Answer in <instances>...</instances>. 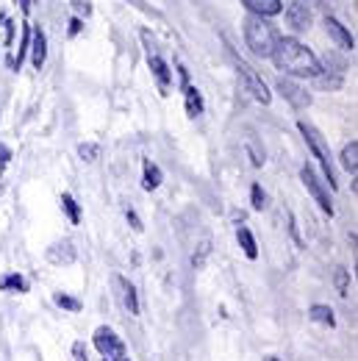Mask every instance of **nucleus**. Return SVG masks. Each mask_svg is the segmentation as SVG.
<instances>
[{
	"instance_id": "nucleus-1",
	"label": "nucleus",
	"mask_w": 358,
	"mask_h": 361,
	"mask_svg": "<svg viewBox=\"0 0 358 361\" xmlns=\"http://www.w3.org/2000/svg\"><path fill=\"white\" fill-rule=\"evenodd\" d=\"M269 59L286 75H297V78H316V75H322L319 59L295 37H278V45H275Z\"/></svg>"
},
{
	"instance_id": "nucleus-2",
	"label": "nucleus",
	"mask_w": 358,
	"mask_h": 361,
	"mask_svg": "<svg viewBox=\"0 0 358 361\" xmlns=\"http://www.w3.org/2000/svg\"><path fill=\"white\" fill-rule=\"evenodd\" d=\"M245 42H247V47H250L253 56L269 59L272 50H275V45H278V31L269 25L264 17L250 14V17L245 20Z\"/></svg>"
},
{
	"instance_id": "nucleus-3",
	"label": "nucleus",
	"mask_w": 358,
	"mask_h": 361,
	"mask_svg": "<svg viewBox=\"0 0 358 361\" xmlns=\"http://www.w3.org/2000/svg\"><path fill=\"white\" fill-rule=\"evenodd\" d=\"M297 128H300V134H303V139H306V145L311 147L314 159L322 164L325 178H328V183H331V189H336L339 183H336V173H333V159H331V150H328V145H325L322 134H319L314 126H309L306 120H300V123H297Z\"/></svg>"
},
{
	"instance_id": "nucleus-4",
	"label": "nucleus",
	"mask_w": 358,
	"mask_h": 361,
	"mask_svg": "<svg viewBox=\"0 0 358 361\" xmlns=\"http://www.w3.org/2000/svg\"><path fill=\"white\" fill-rule=\"evenodd\" d=\"M92 342H94V348L100 350V356L109 361H120L125 359L128 353H125V345H123V339L109 328V325H100L97 331H94V336H92Z\"/></svg>"
},
{
	"instance_id": "nucleus-5",
	"label": "nucleus",
	"mask_w": 358,
	"mask_h": 361,
	"mask_svg": "<svg viewBox=\"0 0 358 361\" xmlns=\"http://www.w3.org/2000/svg\"><path fill=\"white\" fill-rule=\"evenodd\" d=\"M236 70H239V75H242V81H245V87L250 90V94L259 100V103H264L267 106L269 100H272V94H269L267 84H264V78L247 64V61H242V59H236Z\"/></svg>"
},
{
	"instance_id": "nucleus-6",
	"label": "nucleus",
	"mask_w": 358,
	"mask_h": 361,
	"mask_svg": "<svg viewBox=\"0 0 358 361\" xmlns=\"http://www.w3.org/2000/svg\"><path fill=\"white\" fill-rule=\"evenodd\" d=\"M300 178H303V186L309 189V195H311L314 200L319 203V209H322L325 214H331V217H333V203H331V195L325 192L322 180L316 178V173H314V170L309 167V164H306V167L300 170Z\"/></svg>"
},
{
	"instance_id": "nucleus-7",
	"label": "nucleus",
	"mask_w": 358,
	"mask_h": 361,
	"mask_svg": "<svg viewBox=\"0 0 358 361\" xmlns=\"http://www.w3.org/2000/svg\"><path fill=\"white\" fill-rule=\"evenodd\" d=\"M111 281H114V289H117V298H120V303L125 306V312L128 314H134V317H139V298H136V286L128 281V278H123V275H111Z\"/></svg>"
},
{
	"instance_id": "nucleus-8",
	"label": "nucleus",
	"mask_w": 358,
	"mask_h": 361,
	"mask_svg": "<svg viewBox=\"0 0 358 361\" xmlns=\"http://www.w3.org/2000/svg\"><path fill=\"white\" fill-rule=\"evenodd\" d=\"M278 92L283 94V100H289L295 109H309L311 106V94L303 90V87H297L295 81H289V78H278Z\"/></svg>"
},
{
	"instance_id": "nucleus-9",
	"label": "nucleus",
	"mask_w": 358,
	"mask_h": 361,
	"mask_svg": "<svg viewBox=\"0 0 358 361\" xmlns=\"http://www.w3.org/2000/svg\"><path fill=\"white\" fill-rule=\"evenodd\" d=\"M47 262L50 264H73L75 259H78V253H75V245L70 242V239H61V242H53L50 247L45 250Z\"/></svg>"
},
{
	"instance_id": "nucleus-10",
	"label": "nucleus",
	"mask_w": 358,
	"mask_h": 361,
	"mask_svg": "<svg viewBox=\"0 0 358 361\" xmlns=\"http://www.w3.org/2000/svg\"><path fill=\"white\" fill-rule=\"evenodd\" d=\"M286 23H289L295 31H306V28H311V8H309L303 0L289 3V8H286Z\"/></svg>"
},
{
	"instance_id": "nucleus-11",
	"label": "nucleus",
	"mask_w": 358,
	"mask_h": 361,
	"mask_svg": "<svg viewBox=\"0 0 358 361\" xmlns=\"http://www.w3.org/2000/svg\"><path fill=\"white\" fill-rule=\"evenodd\" d=\"M325 28H328V34H331V39L336 42V45L342 47V50H353L356 47V39H353V34L336 20V17H325Z\"/></svg>"
},
{
	"instance_id": "nucleus-12",
	"label": "nucleus",
	"mask_w": 358,
	"mask_h": 361,
	"mask_svg": "<svg viewBox=\"0 0 358 361\" xmlns=\"http://www.w3.org/2000/svg\"><path fill=\"white\" fill-rule=\"evenodd\" d=\"M31 53H34V56H31L34 67L42 70V67H45V59H47V37L39 25H31Z\"/></svg>"
},
{
	"instance_id": "nucleus-13",
	"label": "nucleus",
	"mask_w": 358,
	"mask_h": 361,
	"mask_svg": "<svg viewBox=\"0 0 358 361\" xmlns=\"http://www.w3.org/2000/svg\"><path fill=\"white\" fill-rule=\"evenodd\" d=\"M147 64H150V73H153V78L159 81V90H161V94H167V90H170V67L164 64V59L159 56V53H147Z\"/></svg>"
},
{
	"instance_id": "nucleus-14",
	"label": "nucleus",
	"mask_w": 358,
	"mask_h": 361,
	"mask_svg": "<svg viewBox=\"0 0 358 361\" xmlns=\"http://www.w3.org/2000/svg\"><path fill=\"white\" fill-rule=\"evenodd\" d=\"M242 3H245V8H247L250 14L264 17V20L283 11V3H280V0H242Z\"/></svg>"
},
{
	"instance_id": "nucleus-15",
	"label": "nucleus",
	"mask_w": 358,
	"mask_h": 361,
	"mask_svg": "<svg viewBox=\"0 0 358 361\" xmlns=\"http://www.w3.org/2000/svg\"><path fill=\"white\" fill-rule=\"evenodd\" d=\"M236 239H239V245H242V250H245V256H247V259H259V245H256V239H253L250 228L247 226L236 228Z\"/></svg>"
},
{
	"instance_id": "nucleus-16",
	"label": "nucleus",
	"mask_w": 358,
	"mask_h": 361,
	"mask_svg": "<svg viewBox=\"0 0 358 361\" xmlns=\"http://www.w3.org/2000/svg\"><path fill=\"white\" fill-rule=\"evenodd\" d=\"M161 180H164L161 170H159L150 159H144V180H142V186H144L147 192H153V189H159V186H161Z\"/></svg>"
},
{
	"instance_id": "nucleus-17",
	"label": "nucleus",
	"mask_w": 358,
	"mask_h": 361,
	"mask_svg": "<svg viewBox=\"0 0 358 361\" xmlns=\"http://www.w3.org/2000/svg\"><path fill=\"white\" fill-rule=\"evenodd\" d=\"M339 159H342V167H345L347 173H353V176H356L358 173V142L356 139L345 145V150H342V156H339Z\"/></svg>"
},
{
	"instance_id": "nucleus-18",
	"label": "nucleus",
	"mask_w": 358,
	"mask_h": 361,
	"mask_svg": "<svg viewBox=\"0 0 358 361\" xmlns=\"http://www.w3.org/2000/svg\"><path fill=\"white\" fill-rule=\"evenodd\" d=\"M183 97H186V114L189 117H197L203 114V97L195 87H183Z\"/></svg>"
},
{
	"instance_id": "nucleus-19",
	"label": "nucleus",
	"mask_w": 358,
	"mask_h": 361,
	"mask_svg": "<svg viewBox=\"0 0 358 361\" xmlns=\"http://www.w3.org/2000/svg\"><path fill=\"white\" fill-rule=\"evenodd\" d=\"M309 317H311L314 322L325 325V328H333V325H336V317H333V309H328V306H319V303L309 309Z\"/></svg>"
},
{
	"instance_id": "nucleus-20",
	"label": "nucleus",
	"mask_w": 358,
	"mask_h": 361,
	"mask_svg": "<svg viewBox=\"0 0 358 361\" xmlns=\"http://www.w3.org/2000/svg\"><path fill=\"white\" fill-rule=\"evenodd\" d=\"M209 253H211V239L206 236V239H203V242L197 245V250L192 253V267H195V270H200V267L206 264V259H209Z\"/></svg>"
},
{
	"instance_id": "nucleus-21",
	"label": "nucleus",
	"mask_w": 358,
	"mask_h": 361,
	"mask_svg": "<svg viewBox=\"0 0 358 361\" xmlns=\"http://www.w3.org/2000/svg\"><path fill=\"white\" fill-rule=\"evenodd\" d=\"M61 209L67 212V217H70V223H73V226H78V223H81V209H78V203L73 200V195H61Z\"/></svg>"
},
{
	"instance_id": "nucleus-22",
	"label": "nucleus",
	"mask_w": 358,
	"mask_h": 361,
	"mask_svg": "<svg viewBox=\"0 0 358 361\" xmlns=\"http://www.w3.org/2000/svg\"><path fill=\"white\" fill-rule=\"evenodd\" d=\"M333 283H336V292H339L342 298H347V286H350V272L345 270V267H336V270H333Z\"/></svg>"
},
{
	"instance_id": "nucleus-23",
	"label": "nucleus",
	"mask_w": 358,
	"mask_h": 361,
	"mask_svg": "<svg viewBox=\"0 0 358 361\" xmlns=\"http://www.w3.org/2000/svg\"><path fill=\"white\" fill-rule=\"evenodd\" d=\"M53 303L61 306V309H67V312H81V300H75V298H70V295H61V292L53 295Z\"/></svg>"
},
{
	"instance_id": "nucleus-24",
	"label": "nucleus",
	"mask_w": 358,
	"mask_h": 361,
	"mask_svg": "<svg viewBox=\"0 0 358 361\" xmlns=\"http://www.w3.org/2000/svg\"><path fill=\"white\" fill-rule=\"evenodd\" d=\"M0 289H14V292H25L28 286H25V281L20 278V275H6V278H0Z\"/></svg>"
},
{
	"instance_id": "nucleus-25",
	"label": "nucleus",
	"mask_w": 358,
	"mask_h": 361,
	"mask_svg": "<svg viewBox=\"0 0 358 361\" xmlns=\"http://www.w3.org/2000/svg\"><path fill=\"white\" fill-rule=\"evenodd\" d=\"M78 156H81L84 161H97L100 147H97L94 142H81V145H78Z\"/></svg>"
},
{
	"instance_id": "nucleus-26",
	"label": "nucleus",
	"mask_w": 358,
	"mask_h": 361,
	"mask_svg": "<svg viewBox=\"0 0 358 361\" xmlns=\"http://www.w3.org/2000/svg\"><path fill=\"white\" fill-rule=\"evenodd\" d=\"M250 200H253V209H264V189H261V183H253V189H250Z\"/></svg>"
},
{
	"instance_id": "nucleus-27",
	"label": "nucleus",
	"mask_w": 358,
	"mask_h": 361,
	"mask_svg": "<svg viewBox=\"0 0 358 361\" xmlns=\"http://www.w3.org/2000/svg\"><path fill=\"white\" fill-rule=\"evenodd\" d=\"M73 359L90 361V356H87V345H84V342H75V345H73Z\"/></svg>"
},
{
	"instance_id": "nucleus-28",
	"label": "nucleus",
	"mask_w": 358,
	"mask_h": 361,
	"mask_svg": "<svg viewBox=\"0 0 358 361\" xmlns=\"http://www.w3.org/2000/svg\"><path fill=\"white\" fill-rule=\"evenodd\" d=\"M125 217H128V223H131V228H134L136 233H142V220H139V214H136V212H131V209H128V214H125Z\"/></svg>"
},
{
	"instance_id": "nucleus-29",
	"label": "nucleus",
	"mask_w": 358,
	"mask_h": 361,
	"mask_svg": "<svg viewBox=\"0 0 358 361\" xmlns=\"http://www.w3.org/2000/svg\"><path fill=\"white\" fill-rule=\"evenodd\" d=\"M8 159H11V150H8L6 145H0V173L6 170V164H8Z\"/></svg>"
},
{
	"instance_id": "nucleus-30",
	"label": "nucleus",
	"mask_w": 358,
	"mask_h": 361,
	"mask_svg": "<svg viewBox=\"0 0 358 361\" xmlns=\"http://www.w3.org/2000/svg\"><path fill=\"white\" fill-rule=\"evenodd\" d=\"M81 28H84V23H81V17H73V20H70V34L75 37V34H78Z\"/></svg>"
},
{
	"instance_id": "nucleus-31",
	"label": "nucleus",
	"mask_w": 358,
	"mask_h": 361,
	"mask_svg": "<svg viewBox=\"0 0 358 361\" xmlns=\"http://www.w3.org/2000/svg\"><path fill=\"white\" fill-rule=\"evenodd\" d=\"M73 6H75V11H78V14H87V17H90V3H84V0H75V3H73Z\"/></svg>"
},
{
	"instance_id": "nucleus-32",
	"label": "nucleus",
	"mask_w": 358,
	"mask_h": 361,
	"mask_svg": "<svg viewBox=\"0 0 358 361\" xmlns=\"http://www.w3.org/2000/svg\"><path fill=\"white\" fill-rule=\"evenodd\" d=\"M11 37H14V23H6V45H11Z\"/></svg>"
},
{
	"instance_id": "nucleus-33",
	"label": "nucleus",
	"mask_w": 358,
	"mask_h": 361,
	"mask_svg": "<svg viewBox=\"0 0 358 361\" xmlns=\"http://www.w3.org/2000/svg\"><path fill=\"white\" fill-rule=\"evenodd\" d=\"M20 6H23V11H28V0H17Z\"/></svg>"
},
{
	"instance_id": "nucleus-34",
	"label": "nucleus",
	"mask_w": 358,
	"mask_h": 361,
	"mask_svg": "<svg viewBox=\"0 0 358 361\" xmlns=\"http://www.w3.org/2000/svg\"><path fill=\"white\" fill-rule=\"evenodd\" d=\"M267 361H280V359H275V356H269V359Z\"/></svg>"
},
{
	"instance_id": "nucleus-35",
	"label": "nucleus",
	"mask_w": 358,
	"mask_h": 361,
	"mask_svg": "<svg viewBox=\"0 0 358 361\" xmlns=\"http://www.w3.org/2000/svg\"><path fill=\"white\" fill-rule=\"evenodd\" d=\"M103 361H109V359H103Z\"/></svg>"
}]
</instances>
